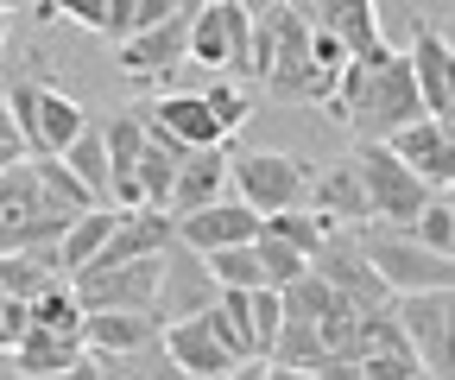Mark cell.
Segmentation results:
<instances>
[{
  "mask_svg": "<svg viewBox=\"0 0 455 380\" xmlns=\"http://www.w3.org/2000/svg\"><path fill=\"white\" fill-rule=\"evenodd\" d=\"M329 121H341L355 133V146H386L398 127L424 121V101H418V83H411V64L392 58L386 64H348L329 89Z\"/></svg>",
  "mask_w": 455,
  "mask_h": 380,
  "instance_id": "cell-1",
  "label": "cell"
},
{
  "mask_svg": "<svg viewBox=\"0 0 455 380\" xmlns=\"http://www.w3.org/2000/svg\"><path fill=\"white\" fill-rule=\"evenodd\" d=\"M355 241H361L367 266L379 273V286H386L392 298H411V292H455V260L418 247L405 229H379V222H367V229H355Z\"/></svg>",
  "mask_w": 455,
  "mask_h": 380,
  "instance_id": "cell-2",
  "label": "cell"
},
{
  "mask_svg": "<svg viewBox=\"0 0 455 380\" xmlns=\"http://www.w3.org/2000/svg\"><path fill=\"white\" fill-rule=\"evenodd\" d=\"M0 101H7V115H13V127H20V146H26L32 158H64L70 140L89 127L83 108H76L64 89L38 83V77H20Z\"/></svg>",
  "mask_w": 455,
  "mask_h": 380,
  "instance_id": "cell-3",
  "label": "cell"
},
{
  "mask_svg": "<svg viewBox=\"0 0 455 380\" xmlns=\"http://www.w3.org/2000/svg\"><path fill=\"white\" fill-rule=\"evenodd\" d=\"M76 222V215H64L32 178V166L20 158V166L0 172V254H32V247H57L64 241V229Z\"/></svg>",
  "mask_w": 455,
  "mask_h": 380,
  "instance_id": "cell-4",
  "label": "cell"
},
{
  "mask_svg": "<svg viewBox=\"0 0 455 380\" xmlns=\"http://www.w3.org/2000/svg\"><path fill=\"white\" fill-rule=\"evenodd\" d=\"M304 266H310V273H316V279H323V286H329L341 304H355L361 317H379V311H392V292L379 286V273L367 266V254H361L355 229H329Z\"/></svg>",
  "mask_w": 455,
  "mask_h": 380,
  "instance_id": "cell-5",
  "label": "cell"
},
{
  "mask_svg": "<svg viewBox=\"0 0 455 380\" xmlns=\"http://www.w3.org/2000/svg\"><path fill=\"white\" fill-rule=\"evenodd\" d=\"M355 178H361V190H367V209H373V222L386 215V229H411L418 222V209H430L436 203V190L430 184H418L398 158L386 152V146H355Z\"/></svg>",
  "mask_w": 455,
  "mask_h": 380,
  "instance_id": "cell-6",
  "label": "cell"
},
{
  "mask_svg": "<svg viewBox=\"0 0 455 380\" xmlns=\"http://www.w3.org/2000/svg\"><path fill=\"white\" fill-rule=\"evenodd\" d=\"M221 298V286L209 279V266L203 254H190L178 235H171V247L158 254V298H152V323L158 330H171V323H190V317H209Z\"/></svg>",
  "mask_w": 455,
  "mask_h": 380,
  "instance_id": "cell-7",
  "label": "cell"
},
{
  "mask_svg": "<svg viewBox=\"0 0 455 380\" xmlns=\"http://www.w3.org/2000/svg\"><path fill=\"white\" fill-rule=\"evenodd\" d=\"M228 178L241 184V203L253 215H284V209H304L310 172L284 152H247V158H228Z\"/></svg>",
  "mask_w": 455,
  "mask_h": 380,
  "instance_id": "cell-8",
  "label": "cell"
},
{
  "mask_svg": "<svg viewBox=\"0 0 455 380\" xmlns=\"http://www.w3.org/2000/svg\"><path fill=\"white\" fill-rule=\"evenodd\" d=\"M392 317L405 330L424 380H455L449 361V317H455V292H411V298H392Z\"/></svg>",
  "mask_w": 455,
  "mask_h": 380,
  "instance_id": "cell-9",
  "label": "cell"
},
{
  "mask_svg": "<svg viewBox=\"0 0 455 380\" xmlns=\"http://www.w3.org/2000/svg\"><path fill=\"white\" fill-rule=\"evenodd\" d=\"M266 89L278 101H323V83H316V64H310V20H304V7H284V0H278Z\"/></svg>",
  "mask_w": 455,
  "mask_h": 380,
  "instance_id": "cell-10",
  "label": "cell"
},
{
  "mask_svg": "<svg viewBox=\"0 0 455 380\" xmlns=\"http://www.w3.org/2000/svg\"><path fill=\"white\" fill-rule=\"evenodd\" d=\"M70 292H76L83 317H101V311H133V317H146L152 298H158V260L108 266V273H76Z\"/></svg>",
  "mask_w": 455,
  "mask_h": 380,
  "instance_id": "cell-11",
  "label": "cell"
},
{
  "mask_svg": "<svg viewBox=\"0 0 455 380\" xmlns=\"http://www.w3.org/2000/svg\"><path fill=\"white\" fill-rule=\"evenodd\" d=\"M190 58L247 77V7L241 0H203L190 20Z\"/></svg>",
  "mask_w": 455,
  "mask_h": 380,
  "instance_id": "cell-12",
  "label": "cell"
},
{
  "mask_svg": "<svg viewBox=\"0 0 455 380\" xmlns=\"http://www.w3.org/2000/svg\"><path fill=\"white\" fill-rule=\"evenodd\" d=\"M386 152L418 184H430L436 197H449V184H455V127L449 121H411V127H398L386 140Z\"/></svg>",
  "mask_w": 455,
  "mask_h": 380,
  "instance_id": "cell-13",
  "label": "cell"
},
{
  "mask_svg": "<svg viewBox=\"0 0 455 380\" xmlns=\"http://www.w3.org/2000/svg\"><path fill=\"white\" fill-rule=\"evenodd\" d=\"M310 26H323L348 64H386L392 44L379 38V7L373 0H323V7H304Z\"/></svg>",
  "mask_w": 455,
  "mask_h": 380,
  "instance_id": "cell-14",
  "label": "cell"
},
{
  "mask_svg": "<svg viewBox=\"0 0 455 380\" xmlns=\"http://www.w3.org/2000/svg\"><path fill=\"white\" fill-rule=\"evenodd\" d=\"M190 20H196V0H178V13H171L164 26L140 32L121 44V70L133 83H152V77H171L184 58H190Z\"/></svg>",
  "mask_w": 455,
  "mask_h": 380,
  "instance_id": "cell-15",
  "label": "cell"
},
{
  "mask_svg": "<svg viewBox=\"0 0 455 380\" xmlns=\"http://www.w3.org/2000/svg\"><path fill=\"white\" fill-rule=\"evenodd\" d=\"M171 215H158V209H121V222H114V235H108V247L83 266V273H108V266H133V260H158L164 247H171Z\"/></svg>",
  "mask_w": 455,
  "mask_h": 380,
  "instance_id": "cell-16",
  "label": "cell"
},
{
  "mask_svg": "<svg viewBox=\"0 0 455 380\" xmlns=\"http://www.w3.org/2000/svg\"><path fill=\"white\" fill-rule=\"evenodd\" d=\"M178 229V241L190 247V254H221V247H247V241H259V215L247 209V203H209V209H196V215H184V222H171Z\"/></svg>",
  "mask_w": 455,
  "mask_h": 380,
  "instance_id": "cell-17",
  "label": "cell"
},
{
  "mask_svg": "<svg viewBox=\"0 0 455 380\" xmlns=\"http://www.w3.org/2000/svg\"><path fill=\"white\" fill-rule=\"evenodd\" d=\"M411 83H418V101H424V121H449L455 115V70H449V38L418 26L411 38ZM455 127V121H449Z\"/></svg>",
  "mask_w": 455,
  "mask_h": 380,
  "instance_id": "cell-18",
  "label": "cell"
},
{
  "mask_svg": "<svg viewBox=\"0 0 455 380\" xmlns=\"http://www.w3.org/2000/svg\"><path fill=\"white\" fill-rule=\"evenodd\" d=\"M101 146H108V197L114 209H140V115L101 121Z\"/></svg>",
  "mask_w": 455,
  "mask_h": 380,
  "instance_id": "cell-19",
  "label": "cell"
},
{
  "mask_svg": "<svg viewBox=\"0 0 455 380\" xmlns=\"http://www.w3.org/2000/svg\"><path fill=\"white\" fill-rule=\"evenodd\" d=\"M158 343H164V355L178 361L190 380H228V374H235L228 349H221V343H215V330H209V317L171 323V330H158Z\"/></svg>",
  "mask_w": 455,
  "mask_h": 380,
  "instance_id": "cell-20",
  "label": "cell"
},
{
  "mask_svg": "<svg viewBox=\"0 0 455 380\" xmlns=\"http://www.w3.org/2000/svg\"><path fill=\"white\" fill-rule=\"evenodd\" d=\"M310 215H316L323 229H367V222H373V209H367V190H361L355 166H335V172L316 178V190H310Z\"/></svg>",
  "mask_w": 455,
  "mask_h": 380,
  "instance_id": "cell-21",
  "label": "cell"
},
{
  "mask_svg": "<svg viewBox=\"0 0 455 380\" xmlns=\"http://www.w3.org/2000/svg\"><path fill=\"white\" fill-rule=\"evenodd\" d=\"M221 178H228V152H221V146H215V152H190L184 166H178V184H171L164 215H171V222H184V215L209 209L215 190H221Z\"/></svg>",
  "mask_w": 455,
  "mask_h": 380,
  "instance_id": "cell-22",
  "label": "cell"
},
{
  "mask_svg": "<svg viewBox=\"0 0 455 380\" xmlns=\"http://www.w3.org/2000/svg\"><path fill=\"white\" fill-rule=\"evenodd\" d=\"M152 121H158L171 140H184L190 152H215V146H221V127L209 121V108H203V95H196V89L152 101Z\"/></svg>",
  "mask_w": 455,
  "mask_h": 380,
  "instance_id": "cell-23",
  "label": "cell"
},
{
  "mask_svg": "<svg viewBox=\"0 0 455 380\" xmlns=\"http://www.w3.org/2000/svg\"><path fill=\"white\" fill-rule=\"evenodd\" d=\"M158 336L152 317H133V311H101V317H83V349L95 355H133Z\"/></svg>",
  "mask_w": 455,
  "mask_h": 380,
  "instance_id": "cell-24",
  "label": "cell"
},
{
  "mask_svg": "<svg viewBox=\"0 0 455 380\" xmlns=\"http://www.w3.org/2000/svg\"><path fill=\"white\" fill-rule=\"evenodd\" d=\"M83 361V336H51V330H26L20 349H13V368L26 380H51V374H64Z\"/></svg>",
  "mask_w": 455,
  "mask_h": 380,
  "instance_id": "cell-25",
  "label": "cell"
},
{
  "mask_svg": "<svg viewBox=\"0 0 455 380\" xmlns=\"http://www.w3.org/2000/svg\"><path fill=\"white\" fill-rule=\"evenodd\" d=\"M114 222H121V209H89V215H76V222L64 229V241H57V273H83V266L108 247V235H114Z\"/></svg>",
  "mask_w": 455,
  "mask_h": 380,
  "instance_id": "cell-26",
  "label": "cell"
},
{
  "mask_svg": "<svg viewBox=\"0 0 455 380\" xmlns=\"http://www.w3.org/2000/svg\"><path fill=\"white\" fill-rule=\"evenodd\" d=\"M57 247H32V254H0V298L32 304L44 286H57Z\"/></svg>",
  "mask_w": 455,
  "mask_h": 380,
  "instance_id": "cell-27",
  "label": "cell"
},
{
  "mask_svg": "<svg viewBox=\"0 0 455 380\" xmlns=\"http://www.w3.org/2000/svg\"><path fill=\"white\" fill-rule=\"evenodd\" d=\"M64 166L76 172V184L89 190V203H95V209H114V197H108V146H101V121H89V127L70 140Z\"/></svg>",
  "mask_w": 455,
  "mask_h": 380,
  "instance_id": "cell-28",
  "label": "cell"
},
{
  "mask_svg": "<svg viewBox=\"0 0 455 380\" xmlns=\"http://www.w3.org/2000/svg\"><path fill=\"white\" fill-rule=\"evenodd\" d=\"M26 317H32V330H51V336H83V304H76V292L57 279V286H44L32 304H26Z\"/></svg>",
  "mask_w": 455,
  "mask_h": 380,
  "instance_id": "cell-29",
  "label": "cell"
},
{
  "mask_svg": "<svg viewBox=\"0 0 455 380\" xmlns=\"http://www.w3.org/2000/svg\"><path fill=\"white\" fill-rule=\"evenodd\" d=\"M203 266H209V279H215L221 292H266V279H259V254H253V241H247V247H221V254H209Z\"/></svg>",
  "mask_w": 455,
  "mask_h": 380,
  "instance_id": "cell-30",
  "label": "cell"
},
{
  "mask_svg": "<svg viewBox=\"0 0 455 380\" xmlns=\"http://www.w3.org/2000/svg\"><path fill=\"white\" fill-rule=\"evenodd\" d=\"M32 178H38V190L64 209V215H89L95 203H89V190L76 184V172L64 166V158H32Z\"/></svg>",
  "mask_w": 455,
  "mask_h": 380,
  "instance_id": "cell-31",
  "label": "cell"
},
{
  "mask_svg": "<svg viewBox=\"0 0 455 380\" xmlns=\"http://www.w3.org/2000/svg\"><path fill=\"white\" fill-rule=\"evenodd\" d=\"M259 235H266V241H284L291 254H304V260H310V254H316V241H323L329 229L316 222L310 209H284V215H259Z\"/></svg>",
  "mask_w": 455,
  "mask_h": 380,
  "instance_id": "cell-32",
  "label": "cell"
},
{
  "mask_svg": "<svg viewBox=\"0 0 455 380\" xmlns=\"http://www.w3.org/2000/svg\"><path fill=\"white\" fill-rule=\"evenodd\" d=\"M272 32H278V0L247 7V77L253 83H266V70H272Z\"/></svg>",
  "mask_w": 455,
  "mask_h": 380,
  "instance_id": "cell-33",
  "label": "cell"
},
{
  "mask_svg": "<svg viewBox=\"0 0 455 380\" xmlns=\"http://www.w3.org/2000/svg\"><path fill=\"white\" fill-rule=\"evenodd\" d=\"M329 304H335V292H329V286H323L316 273H304V279H291V286L278 292V311L291 317V323H316V317H323Z\"/></svg>",
  "mask_w": 455,
  "mask_h": 380,
  "instance_id": "cell-34",
  "label": "cell"
},
{
  "mask_svg": "<svg viewBox=\"0 0 455 380\" xmlns=\"http://www.w3.org/2000/svg\"><path fill=\"white\" fill-rule=\"evenodd\" d=\"M253 254H259V279H266V292H284V286H291V279H304L310 273V266H304V254H291V247H284V241H253Z\"/></svg>",
  "mask_w": 455,
  "mask_h": 380,
  "instance_id": "cell-35",
  "label": "cell"
},
{
  "mask_svg": "<svg viewBox=\"0 0 455 380\" xmlns=\"http://www.w3.org/2000/svg\"><path fill=\"white\" fill-rule=\"evenodd\" d=\"M405 235L418 247H430V254H455V209H449V197H436L430 209H418V222Z\"/></svg>",
  "mask_w": 455,
  "mask_h": 380,
  "instance_id": "cell-36",
  "label": "cell"
},
{
  "mask_svg": "<svg viewBox=\"0 0 455 380\" xmlns=\"http://www.w3.org/2000/svg\"><path fill=\"white\" fill-rule=\"evenodd\" d=\"M203 95V108H209V121L221 127V140L235 133V127H247V95L235 89V83H209V89H196Z\"/></svg>",
  "mask_w": 455,
  "mask_h": 380,
  "instance_id": "cell-37",
  "label": "cell"
},
{
  "mask_svg": "<svg viewBox=\"0 0 455 380\" xmlns=\"http://www.w3.org/2000/svg\"><path fill=\"white\" fill-rule=\"evenodd\" d=\"M247 323H253V349H259V361H266V355H272V336H278V323H284L278 292H247Z\"/></svg>",
  "mask_w": 455,
  "mask_h": 380,
  "instance_id": "cell-38",
  "label": "cell"
},
{
  "mask_svg": "<svg viewBox=\"0 0 455 380\" xmlns=\"http://www.w3.org/2000/svg\"><path fill=\"white\" fill-rule=\"evenodd\" d=\"M355 368H361V380H424L418 355H367Z\"/></svg>",
  "mask_w": 455,
  "mask_h": 380,
  "instance_id": "cell-39",
  "label": "cell"
},
{
  "mask_svg": "<svg viewBox=\"0 0 455 380\" xmlns=\"http://www.w3.org/2000/svg\"><path fill=\"white\" fill-rule=\"evenodd\" d=\"M310 380H361V368H355V361H323Z\"/></svg>",
  "mask_w": 455,
  "mask_h": 380,
  "instance_id": "cell-40",
  "label": "cell"
},
{
  "mask_svg": "<svg viewBox=\"0 0 455 380\" xmlns=\"http://www.w3.org/2000/svg\"><path fill=\"white\" fill-rule=\"evenodd\" d=\"M0 146L26 158V146H20V127H13V115H7V101H0Z\"/></svg>",
  "mask_w": 455,
  "mask_h": 380,
  "instance_id": "cell-41",
  "label": "cell"
},
{
  "mask_svg": "<svg viewBox=\"0 0 455 380\" xmlns=\"http://www.w3.org/2000/svg\"><path fill=\"white\" fill-rule=\"evenodd\" d=\"M51 380H101V368H95V355L83 349V361H76V368H64V374H51Z\"/></svg>",
  "mask_w": 455,
  "mask_h": 380,
  "instance_id": "cell-42",
  "label": "cell"
},
{
  "mask_svg": "<svg viewBox=\"0 0 455 380\" xmlns=\"http://www.w3.org/2000/svg\"><path fill=\"white\" fill-rule=\"evenodd\" d=\"M228 380H266V361H241V368L228 374Z\"/></svg>",
  "mask_w": 455,
  "mask_h": 380,
  "instance_id": "cell-43",
  "label": "cell"
},
{
  "mask_svg": "<svg viewBox=\"0 0 455 380\" xmlns=\"http://www.w3.org/2000/svg\"><path fill=\"white\" fill-rule=\"evenodd\" d=\"M266 380H310V374H291V368H272L266 361Z\"/></svg>",
  "mask_w": 455,
  "mask_h": 380,
  "instance_id": "cell-44",
  "label": "cell"
},
{
  "mask_svg": "<svg viewBox=\"0 0 455 380\" xmlns=\"http://www.w3.org/2000/svg\"><path fill=\"white\" fill-rule=\"evenodd\" d=\"M7 166H20V152H7V146H0V172H7Z\"/></svg>",
  "mask_w": 455,
  "mask_h": 380,
  "instance_id": "cell-45",
  "label": "cell"
},
{
  "mask_svg": "<svg viewBox=\"0 0 455 380\" xmlns=\"http://www.w3.org/2000/svg\"><path fill=\"white\" fill-rule=\"evenodd\" d=\"M0 380H26V374H20V368H0Z\"/></svg>",
  "mask_w": 455,
  "mask_h": 380,
  "instance_id": "cell-46",
  "label": "cell"
},
{
  "mask_svg": "<svg viewBox=\"0 0 455 380\" xmlns=\"http://www.w3.org/2000/svg\"><path fill=\"white\" fill-rule=\"evenodd\" d=\"M0 44H7V7H0Z\"/></svg>",
  "mask_w": 455,
  "mask_h": 380,
  "instance_id": "cell-47",
  "label": "cell"
}]
</instances>
